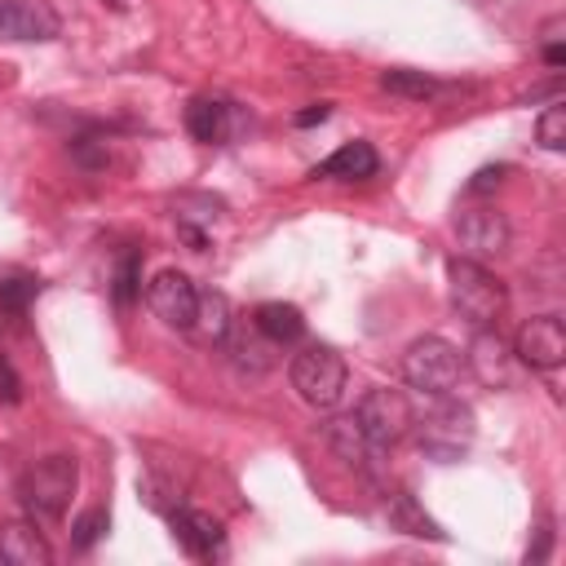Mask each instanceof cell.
Returning <instances> with one entry per match:
<instances>
[{
	"mask_svg": "<svg viewBox=\"0 0 566 566\" xmlns=\"http://www.w3.org/2000/svg\"><path fill=\"white\" fill-rule=\"evenodd\" d=\"M323 438H327V447H332L345 464H354L358 473H376V469H380V447L358 429L354 416H336V420H327V424H323Z\"/></svg>",
	"mask_w": 566,
	"mask_h": 566,
	"instance_id": "8fae6325",
	"label": "cell"
},
{
	"mask_svg": "<svg viewBox=\"0 0 566 566\" xmlns=\"http://www.w3.org/2000/svg\"><path fill=\"white\" fill-rule=\"evenodd\" d=\"M327 115H332V106H327V102H318V106H310V111H301V115H296V124H301V128H305V124H323Z\"/></svg>",
	"mask_w": 566,
	"mask_h": 566,
	"instance_id": "f1b7e54d",
	"label": "cell"
},
{
	"mask_svg": "<svg viewBox=\"0 0 566 566\" xmlns=\"http://www.w3.org/2000/svg\"><path fill=\"white\" fill-rule=\"evenodd\" d=\"M504 177H509V168H504V164H495V168H478V172H473V181H469V195H486V190H495Z\"/></svg>",
	"mask_w": 566,
	"mask_h": 566,
	"instance_id": "484cf974",
	"label": "cell"
},
{
	"mask_svg": "<svg viewBox=\"0 0 566 566\" xmlns=\"http://www.w3.org/2000/svg\"><path fill=\"white\" fill-rule=\"evenodd\" d=\"M75 159H80V164H88V168L106 164V142H97V137H84V142H75Z\"/></svg>",
	"mask_w": 566,
	"mask_h": 566,
	"instance_id": "4316f807",
	"label": "cell"
},
{
	"mask_svg": "<svg viewBox=\"0 0 566 566\" xmlns=\"http://www.w3.org/2000/svg\"><path fill=\"white\" fill-rule=\"evenodd\" d=\"M0 562H9V566H49L53 548L35 531V522H4L0 526Z\"/></svg>",
	"mask_w": 566,
	"mask_h": 566,
	"instance_id": "7c38bea8",
	"label": "cell"
},
{
	"mask_svg": "<svg viewBox=\"0 0 566 566\" xmlns=\"http://www.w3.org/2000/svg\"><path fill=\"white\" fill-rule=\"evenodd\" d=\"M0 398H4V402H18V398H22V380L13 376V367H9L4 358H0Z\"/></svg>",
	"mask_w": 566,
	"mask_h": 566,
	"instance_id": "83f0119b",
	"label": "cell"
},
{
	"mask_svg": "<svg viewBox=\"0 0 566 566\" xmlns=\"http://www.w3.org/2000/svg\"><path fill=\"white\" fill-rule=\"evenodd\" d=\"M106 526H111L106 509H88L84 517H75V526H71V544H75V548H93V544L102 539Z\"/></svg>",
	"mask_w": 566,
	"mask_h": 566,
	"instance_id": "cb8c5ba5",
	"label": "cell"
},
{
	"mask_svg": "<svg viewBox=\"0 0 566 566\" xmlns=\"http://www.w3.org/2000/svg\"><path fill=\"white\" fill-rule=\"evenodd\" d=\"M133 296H137V252H128V256L119 261V274H115V301L128 305Z\"/></svg>",
	"mask_w": 566,
	"mask_h": 566,
	"instance_id": "d4e9b609",
	"label": "cell"
},
{
	"mask_svg": "<svg viewBox=\"0 0 566 566\" xmlns=\"http://www.w3.org/2000/svg\"><path fill=\"white\" fill-rule=\"evenodd\" d=\"M354 420H358V429L380 447V451H389L394 442H402L407 433H411V402H407V394H398V389H367L363 398H358V407H354Z\"/></svg>",
	"mask_w": 566,
	"mask_h": 566,
	"instance_id": "8992f818",
	"label": "cell"
},
{
	"mask_svg": "<svg viewBox=\"0 0 566 566\" xmlns=\"http://www.w3.org/2000/svg\"><path fill=\"white\" fill-rule=\"evenodd\" d=\"M389 526L394 531H402V535H416V539H447V531L416 504V495L411 491H394L389 495Z\"/></svg>",
	"mask_w": 566,
	"mask_h": 566,
	"instance_id": "d6986e66",
	"label": "cell"
},
{
	"mask_svg": "<svg viewBox=\"0 0 566 566\" xmlns=\"http://www.w3.org/2000/svg\"><path fill=\"white\" fill-rule=\"evenodd\" d=\"M447 287H451V305L460 318H469L473 327H495L504 305H509V292L504 283L473 256H451L447 261Z\"/></svg>",
	"mask_w": 566,
	"mask_h": 566,
	"instance_id": "6da1fadb",
	"label": "cell"
},
{
	"mask_svg": "<svg viewBox=\"0 0 566 566\" xmlns=\"http://www.w3.org/2000/svg\"><path fill=\"white\" fill-rule=\"evenodd\" d=\"M513 354L535 367V371H553L566 363V327L557 314H535L517 327V340H513Z\"/></svg>",
	"mask_w": 566,
	"mask_h": 566,
	"instance_id": "9c48e42d",
	"label": "cell"
},
{
	"mask_svg": "<svg viewBox=\"0 0 566 566\" xmlns=\"http://www.w3.org/2000/svg\"><path fill=\"white\" fill-rule=\"evenodd\" d=\"M535 142H539L544 150H566V106H562V102H553V106L535 119Z\"/></svg>",
	"mask_w": 566,
	"mask_h": 566,
	"instance_id": "603a6c76",
	"label": "cell"
},
{
	"mask_svg": "<svg viewBox=\"0 0 566 566\" xmlns=\"http://www.w3.org/2000/svg\"><path fill=\"white\" fill-rule=\"evenodd\" d=\"M230 301L221 296V292H199V310H195V323H190V332L203 340V345H226V336H230Z\"/></svg>",
	"mask_w": 566,
	"mask_h": 566,
	"instance_id": "ffe728a7",
	"label": "cell"
},
{
	"mask_svg": "<svg viewBox=\"0 0 566 566\" xmlns=\"http://www.w3.org/2000/svg\"><path fill=\"white\" fill-rule=\"evenodd\" d=\"M221 199L217 195H190V190H181L177 199H172V217H177V230L186 234V243L195 248V252H203V226H212L217 217H221Z\"/></svg>",
	"mask_w": 566,
	"mask_h": 566,
	"instance_id": "4fadbf2b",
	"label": "cell"
},
{
	"mask_svg": "<svg viewBox=\"0 0 566 566\" xmlns=\"http://www.w3.org/2000/svg\"><path fill=\"white\" fill-rule=\"evenodd\" d=\"M75 482H80V469H75L71 455H44V460H35V464L22 473L18 500H22V509H27L31 517L53 522V517L66 513V504H71V495H75Z\"/></svg>",
	"mask_w": 566,
	"mask_h": 566,
	"instance_id": "3957f363",
	"label": "cell"
},
{
	"mask_svg": "<svg viewBox=\"0 0 566 566\" xmlns=\"http://www.w3.org/2000/svg\"><path fill=\"white\" fill-rule=\"evenodd\" d=\"M380 88L394 93V97H411V102H424V97L438 93V84H433L424 71H407V66L385 71V75H380Z\"/></svg>",
	"mask_w": 566,
	"mask_h": 566,
	"instance_id": "7402d4cb",
	"label": "cell"
},
{
	"mask_svg": "<svg viewBox=\"0 0 566 566\" xmlns=\"http://www.w3.org/2000/svg\"><path fill=\"white\" fill-rule=\"evenodd\" d=\"M455 239H460V252L473 256V261H491L509 248V217L491 203H478V208H460L455 217Z\"/></svg>",
	"mask_w": 566,
	"mask_h": 566,
	"instance_id": "52a82bcc",
	"label": "cell"
},
{
	"mask_svg": "<svg viewBox=\"0 0 566 566\" xmlns=\"http://www.w3.org/2000/svg\"><path fill=\"white\" fill-rule=\"evenodd\" d=\"M186 128H190V137H199L208 146L226 142L230 137V102H221V97H195L186 106Z\"/></svg>",
	"mask_w": 566,
	"mask_h": 566,
	"instance_id": "e0dca14e",
	"label": "cell"
},
{
	"mask_svg": "<svg viewBox=\"0 0 566 566\" xmlns=\"http://www.w3.org/2000/svg\"><path fill=\"white\" fill-rule=\"evenodd\" d=\"M252 327H256V336H265L270 345H292V340L305 336V318H301V310L287 305V301H265V305H256Z\"/></svg>",
	"mask_w": 566,
	"mask_h": 566,
	"instance_id": "2e32d148",
	"label": "cell"
},
{
	"mask_svg": "<svg viewBox=\"0 0 566 566\" xmlns=\"http://www.w3.org/2000/svg\"><path fill=\"white\" fill-rule=\"evenodd\" d=\"M509 358H513V349L491 332V327H478V340H473V349H469V367L486 380V385H504L509 380Z\"/></svg>",
	"mask_w": 566,
	"mask_h": 566,
	"instance_id": "ac0fdd59",
	"label": "cell"
},
{
	"mask_svg": "<svg viewBox=\"0 0 566 566\" xmlns=\"http://www.w3.org/2000/svg\"><path fill=\"white\" fill-rule=\"evenodd\" d=\"M314 177H332V181H367V177H376V150H371L367 142H345L340 150H332V155L314 168Z\"/></svg>",
	"mask_w": 566,
	"mask_h": 566,
	"instance_id": "9a60e30c",
	"label": "cell"
},
{
	"mask_svg": "<svg viewBox=\"0 0 566 566\" xmlns=\"http://www.w3.org/2000/svg\"><path fill=\"white\" fill-rule=\"evenodd\" d=\"M62 31L49 0H0V35L4 40H53Z\"/></svg>",
	"mask_w": 566,
	"mask_h": 566,
	"instance_id": "30bf717a",
	"label": "cell"
},
{
	"mask_svg": "<svg viewBox=\"0 0 566 566\" xmlns=\"http://www.w3.org/2000/svg\"><path fill=\"white\" fill-rule=\"evenodd\" d=\"M287 376H292V389H296L301 402L327 411V407L340 402L349 371H345V358H340L332 345H305V349L292 358Z\"/></svg>",
	"mask_w": 566,
	"mask_h": 566,
	"instance_id": "5b68a950",
	"label": "cell"
},
{
	"mask_svg": "<svg viewBox=\"0 0 566 566\" xmlns=\"http://www.w3.org/2000/svg\"><path fill=\"white\" fill-rule=\"evenodd\" d=\"M411 429H416L420 451H424L429 460H438V464L460 460V455L469 451L473 433H478L473 411H469L460 398H451V394H438L433 407H429L420 420H411Z\"/></svg>",
	"mask_w": 566,
	"mask_h": 566,
	"instance_id": "7a4b0ae2",
	"label": "cell"
},
{
	"mask_svg": "<svg viewBox=\"0 0 566 566\" xmlns=\"http://www.w3.org/2000/svg\"><path fill=\"white\" fill-rule=\"evenodd\" d=\"M460 371H464V354L442 336H420L402 354V380L429 398L451 394L460 385Z\"/></svg>",
	"mask_w": 566,
	"mask_h": 566,
	"instance_id": "277c9868",
	"label": "cell"
},
{
	"mask_svg": "<svg viewBox=\"0 0 566 566\" xmlns=\"http://www.w3.org/2000/svg\"><path fill=\"white\" fill-rule=\"evenodd\" d=\"M172 535L195 557H212L221 548V522L212 513H199V509H172Z\"/></svg>",
	"mask_w": 566,
	"mask_h": 566,
	"instance_id": "5bb4252c",
	"label": "cell"
},
{
	"mask_svg": "<svg viewBox=\"0 0 566 566\" xmlns=\"http://www.w3.org/2000/svg\"><path fill=\"white\" fill-rule=\"evenodd\" d=\"M146 305L155 310L159 323H168L177 332H190L195 310H199V287L181 270H159L150 279V287H146Z\"/></svg>",
	"mask_w": 566,
	"mask_h": 566,
	"instance_id": "ba28073f",
	"label": "cell"
},
{
	"mask_svg": "<svg viewBox=\"0 0 566 566\" xmlns=\"http://www.w3.org/2000/svg\"><path fill=\"white\" fill-rule=\"evenodd\" d=\"M35 279H0V336L13 332L27 318V305L35 296Z\"/></svg>",
	"mask_w": 566,
	"mask_h": 566,
	"instance_id": "44dd1931",
	"label": "cell"
}]
</instances>
